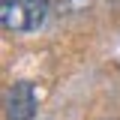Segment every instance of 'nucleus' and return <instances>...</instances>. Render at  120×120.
Returning <instances> with one entry per match:
<instances>
[{"mask_svg": "<svg viewBox=\"0 0 120 120\" xmlns=\"http://www.w3.org/2000/svg\"><path fill=\"white\" fill-rule=\"evenodd\" d=\"M6 120H36V90L30 81H18L6 93Z\"/></svg>", "mask_w": 120, "mask_h": 120, "instance_id": "f03ea898", "label": "nucleus"}, {"mask_svg": "<svg viewBox=\"0 0 120 120\" xmlns=\"http://www.w3.org/2000/svg\"><path fill=\"white\" fill-rule=\"evenodd\" d=\"M48 0H0V24L9 33H33L48 18Z\"/></svg>", "mask_w": 120, "mask_h": 120, "instance_id": "f257e3e1", "label": "nucleus"}, {"mask_svg": "<svg viewBox=\"0 0 120 120\" xmlns=\"http://www.w3.org/2000/svg\"><path fill=\"white\" fill-rule=\"evenodd\" d=\"M48 6L60 15H78V12H87L93 0H48Z\"/></svg>", "mask_w": 120, "mask_h": 120, "instance_id": "7ed1b4c3", "label": "nucleus"}]
</instances>
